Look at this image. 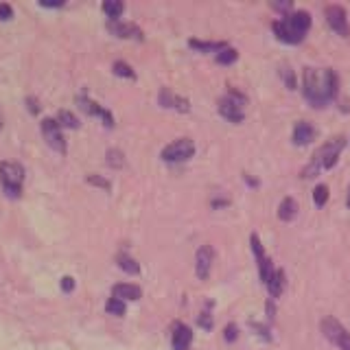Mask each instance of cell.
I'll return each mask as SVG.
<instances>
[{
  "label": "cell",
  "mask_w": 350,
  "mask_h": 350,
  "mask_svg": "<svg viewBox=\"0 0 350 350\" xmlns=\"http://www.w3.org/2000/svg\"><path fill=\"white\" fill-rule=\"evenodd\" d=\"M40 5H42V7H64L62 0H42Z\"/></svg>",
  "instance_id": "cell-36"
},
{
  "label": "cell",
  "mask_w": 350,
  "mask_h": 350,
  "mask_svg": "<svg viewBox=\"0 0 350 350\" xmlns=\"http://www.w3.org/2000/svg\"><path fill=\"white\" fill-rule=\"evenodd\" d=\"M109 33H114L116 38H125V40H142V31L131 25V22H120V20H109L107 22Z\"/></svg>",
  "instance_id": "cell-11"
},
{
  "label": "cell",
  "mask_w": 350,
  "mask_h": 350,
  "mask_svg": "<svg viewBox=\"0 0 350 350\" xmlns=\"http://www.w3.org/2000/svg\"><path fill=\"white\" fill-rule=\"evenodd\" d=\"M317 136V131L311 123H306V120H300V123H295L293 127V142L298 147H304V145H309V142H313Z\"/></svg>",
  "instance_id": "cell-13"
},
{
  "label": "cell",
  "mask_w": 350,
  "mask_h": 350,
  "mask_svg": "<svg viewBox=\"0 0 350 350\" xmlns=\"http://www.w3.org/2000/svg\"><path fill=\"white\" fill-rule=\"evenodd\" d=\"M118 267L120 269H125L127 273H138L140 271V265H138V262L134 260V258H131V256H127V254H118Z\"/></svg>",
  "instance_id": "cell-21"
},
{
  "label": "cell",
  "mask_w": 350,
  "mask_h": 350,
  "mask_svg": "<svg viewBox=\"0 0 350 350\" xmlns=\"http://www.w3.org/2000/svg\"><path fill=\"white\" fill-rule=\"evenodd\" d=\"M228 204H230L228 200H215V202H213L215 208H219V206H228Z\"/></svg>",
  "instance_id": "cell-37"
},
{
  "label": "cell",
  "mask_w": 350,
  "mask_h": 350,
  "mask_svg": "<svg viewBox=\"0 0 350 350\" xmlns=\"http://www.w3.org/2000/svg\"><path fill=\"white\" fill-rule=\"evenodd\" d=\"M42 136L51 149L66 153V140L62 136V125L57 123V118H44L42 120Z\"/></svg>",
  "instance_id": "cell-8"
},
{
  "label": "cell",
  "mask_w": 350,
  "mask_h": 350,
  "mask_svg": "<svg viewBox=\"0 0 350 350\" xmlns=\"http://www.w3.org/2000/svg\"><path fill=\"white\" fill-rule=\"evenodd\" d=\"M62 289H64V291H72V289H75V280H72L70 276L62 278Z\"/></svg>",
  "instance_id": "cell-34"
},
{
  "label": "cell",
  "mask_w": 350,
  "mask_h": 350,
  "mask_svg": "<svg viewBox=\"0 0 350 350\" xmlns=\"http://www.w3.org/2000/svg\"><path fill=\"white\" fill-rule=\"evenodd\" d=\"M324 16L328 27H331L337 36L348 38L350 36V27H348V16H346V9L342 5H328L324 9Z\"/></svg>",
  "instance_id": "cell-9"
},
{
  "label": "cell",
  "mask_w": 350,
  "mask_h": 350,
  "mask_svg": "<svg viewBox=\"0 0 350 350\" xmlns=\"http://www.w3.org/2000/svg\"><path fill=\"white\" fill-rule=\"evenodd\" d=\"M160 105L162 107H173V109H178V112H189L191 105L186 98L178 96V94H173L169 88H162L160 90Z\"/></svg>",
  "instance_id": "cell-15"
},
{
  "label": "cell",
  "mask_w": 350,
  "mask_h": 350,
  "mask_svg": "<svg viewBox=\"0 0 350 350\" xmlns=\"http://www.w3.org/2000/svg\"><path fill=\"white\" fill-rule=\"evenodd\" d=\"M88 180H90L92 184L103 186V189H109V182H107V180H101V178H96V175H90V178H88Z\"/></svg>",
  "instance_id": "cell-35"
},
{
  "label": "cell",
  "mask_w": 350,
  "mask_h": 350,
  "mask_svg": "<svg viewBox=\"0 0 350 350\" xmlns=\"http://www.w3.org/2000/svg\"><path fill=\"white\" fill-rule=\"evenodd\" d=\"M11 16H14V9H11V5L0 3V20H9Z\"/></svg>",
  "instance_id": "cell-31"
},
{
  "label": "cell",
  "mask_w": 350,
  "mask_h": 350,
  "mask_svg": "<svg viewBox=\"0 0 350 350\" xmlns=\"http://www.w3.org/2000/svg\"><path fill=\"white\" fill-rule=\"evenodd\" d=\"M103 11L107 14L109 20H118V16L125 11V5L118 3V0H105V3H103Z\"/></svg>",
  "instance_id": "cell-19"
},
{
  "label": "cell",
  "mask_w": 350,
  "mask_h": 350,
  "mask_svg": "<svg viewBox=\"0 0 350 350\" xmlns=\"http://www.w3.org/2000/svg\"><path fill=\"white\" fill-rule=\"evenodd\" d=\"M171 344H173V350H189L193 344V331L186 324H175Z\"/></svg>",
  "instance_id": "cell-12"
},
{
  "label": "cell",
  "mask_w": 350,
  "mask_h": 350,
  "mask_svg": "<svg viewBox=\"0 0 350 350\" xmlns=\"http://www.w3.org/2000/svg\"><path fill=\"white\" fill-rule=\"evenodd\" d=\"M256 262H258V273H260V280L267 284V280L271 278V273H273V262H271V258H269V256L260 258V260H256Z\"/></svg>",
  "instance_id": "cell-22"
},
{
  "label": "cell",
  "mask_w": 350,
  "mask_h": 350,
  "mask_svg": "<svg viewBox=\"0 0 350 350\" xmlns=\"http://www.w3.org/2000/svg\"><path fill=\"white\" fill-rule=\"evenodd\" d=\"M107 162H109V167H123V153L116 151V149H109Z\"/></svg>",
  "instance_id": "cell-29"
},
{
  "label": "cell",
  "mask_w": 350,
  "mask_h": 350,
  "mask_svg": "<svg viewBox=\"0 0 350 350\" xmlns=\"http://www.w3.org/2000/svg\"><path fill=\"white\" fill-rule=\"evenodd\" d=\"M0 182L9 197H20L22 182H25V169L18 162H0Z\"/></svg>",
  "instance_id": "cell-4"
},
{
  "label": "cell",
  "mask_w": 350,
  "mask_h": 350,
  "mask_svg": "<svg viewBox=\"0 0 350 350\" xmlns=\"http://www.w3.org/2000/svg\"><path fill=\"white\" fill-rule=\"evenodd\" d=\"M105 311L109 313V315H125V311H127V306H125V302L123 300H118V298H109L107 300V304H105Z\"/></svg>",
  "instance_id": "cell-24"
},
{
  "label": "cell",
  "mask_w": 350,
  "mask_h": 350,
  "mask_svg": "<svg viewBox=\"0 0 350 350\" xmlns=\"http://www.w3.org/2000/svg\"><path fill=\"white\" fill-rule=\"evenodd\" d=\"M328 202V186L326 184H317L313 189V204L317 208H322Z\"/></svg>",
  "instance_id": "cell-25"
},
{
  "label": "cell",
  "mask_w": 350,
  "mask_h": 350,
  "mask_svg": "<svg viewBox=\"0 0 350 350\" xmlns=\"http://www.w3.org/2000/svg\"><path fill=\"white\" fill-rule=\"evenodd\" d=\"M142 295L140 287H136V284H129V282H120V284H114L112 287V298H118V300H138Z\"/></svg>",
  "instance_id": "cell-16"
},
{
  "label": "cell",
  "mask_w": 350,
  "mask_h": 350,
  "mask_svg": "<svg viewBox=\"0 0 350 350\" xmlns=\"http://www.w3.org/2000/svg\"><path fill=\"white\" fill-rule=\"evenodd\" d=\"M224 335H226V339H228V342H234V339H237V326L234 324H228L226 326V331H224Z\"/></svg>",
  "instance_id": "cell-32"
},
{
  "label": "cell",
  "mask_w": 350,
  "mask_h": 350,
  "mask_svg": "<svg viewBox=\"0 0 350 350\" xmlns=\"http://www.w3.org/2000/svg\"><path fill=\"white\" fill-rule=\"evenodd\" d=\"M114 72L118 77H127V79H136V72L131 70V66L125 62H114Z\"/></svg>",
  "instance_id": "cell-26"
},
{
  "label": "cell",
  "mask_w": 350,
  "mask_h": 350,
  "mask_svg": "<svg viewBox=\"0 0 350 350\" xmlns=\"http://www.w3.org/2000/svg\"><path fill=\"white\" fill-rule=\"evenodd\" d=\"M280 77H282V81H284V85L289 88V90H295V75H293V70L289 68V66H282Z\"/></svg>",
  "instance_id": "cell-28"
},
{
  "label": "cell",
  "mask_w": 350,
  "mask_h": 350,
  "mask_svg": "<svg viewBox=\"0 0 350 350\" xmlns=\"http://www.w3.org/2000/svg\"><path fill=\"white\" fill-rule=\"evenodd\" d=\"M193 153H195V142L191 138H178V140H173L171 145H167L162 149L160 153V158L164 162H186L189 158H193Z\"/></svg>",
  "instance_id": "cell-7"
},
{
  "label": "cell",
  "mask_w": 350,
  "mask_h": 350,
  "mask_svg": "<svg viewBox=\"0 0 350 350\" xmlns=\"http://www.w3.org/2000/svg\"><path fill=\"white\" fill-rule=\"evenodd\" d=\"M0 129H3V112H0Z\"/></svg>",
  "instance_id": "cell-38"
},
{
  "label": "cell",
  "mask_w": 350,
  "mask_h": 350,
  "mask_svg": "<svg viewBox=\"0 0 350 350\" xmlns=\"http://www.w3.org/2000/svg\"><path fill=\"white\" fill-rule=\"evenodd\" d=\"M311 27V14L309 11H291L289 16H282L271 25L276 38L284 44H300L304 40V33Z\"/></svg>",
  "instance_id": "cell-2"
},
{
  "label": "cell",
  "mask_w": 350,
  "mask_h": 350,
  "mask_svg": "<svg viewBox=\"0 0 350 350\" xmlns=\"http://www.w3.org/2000/svg\"><path fill=\"white\" fill-rule=\"evenodd\" d=\"M213 256L215 252L211 245H202L197 250V256H195V271H197V278L206 280L211 276V267H213Z\"/></svg>",
  "instance_id": "cell-10"
},
{
  "label": "cell",
  "mask_w": 350,
  "mask_h": 350,
  "mask_svg": "<svg viewBox=\"0 0 350 350\" xmlns=\"http://www.w3.org/2000/svg\"><path fill=\"white\" fill-rule=\"evenodd\" d=\"M298 217V202L293 197H284L278 206V219L280 221H293Z\"/></svg>",
  "instance_id": "cell-17"
},
{
  "label": "cell",
  "mask_w": 350,
  "mask_h": 350,
  "mask_svg": "<svg viewBox=\"0 0 350 350\" xmlns=\"http://www.w3.org/2000/svg\"><path fill=\"white\" fill-rule=\"evenodd\" d=\"M346 145V138L344 136H335L331 140H326L324 145L313 153V158L309 162V167L302 171V178H315L320 171H326V169H333L337 160H339V153H342Z\"/></svg>",
  "instance_id": "cell-3"
},
{
  "label": "cell",
  "mask_w": 350,
  "mask_h": 350,
  "mask_svg": "<svg viewBox=\"0 0 350 350\" xmlns=\"http://www.w3.org/2000/svg\"><path fill=\"white\" fill-rule=\"evenodd\" d=\"M337 75L333 68H304L302 92L313 107H324L337 94Z\"/></svg>",
  "instance_id": "cell-1"
},
{
  "label": "cell",
  "mask_w": 350,
  "mask_h": 350,
  "mask_svg": "<svg viewBox=\"0 0 350 350\" xmlns=\"http://www.w3.org/2000/svg\"><path fill=\"white\" fill-rule=\"evenodd\" d=\"M267 289L271 293V298H278L284 289V271L282 269H273L271 278L267 280Z\"/></svg>",
  "instance_id": "cell-18"
},
{
  "label": "cell",
  "mask_w": 350,
  "mask_h": 350,
  "mask_svg": "<svg viewBox=\"0 0 350 350\" xmlns=\"http://www.w3.org/2000/svg\"><path fill=\"white\" fill-rule=\"evenodd\" d=\"M271 7L273 9H276V11H280V14H284V16H289L291 14V3H289V0H287V3H271Z\"/></svg>",
  "instance_id": "cell-30"
},
{
  "label": "cell",
  "mask_w": 350,
  "mask_h": 350,
  "mask_svg": "<svg viewBox=\"0 0 350 350\" xmlns=\"http://www.w3.org/2000/svg\"><path fill=\"white\" fill-rule=\"evenodd\" d=\"M57 123L64 125V127H70V129H77L79 127V120H77L75 114H70L68 109H59V114H57Z\"/></svg>",
  "instance_id": "cell-23"
},
{
  "label": "cell",
  "mask_w": 350,
  "mask_h": 350,
  "mask_svg": "<svg viewBox=\"0 0 350 350\" xmlns=\"http://www.w3.org/2000/svg\"><path fill=\"white\" fill-rule=\"evenodd\" d=\"M346 204H348V208H350V191H348V200H346Z\"/></svg>",
  "instance_id": "cell-39"
},
{
  "label": "cell",
  "mask_w": 350,
  "mask_h": 350,
  "mask_svg": "<svg viewBox=\"0 0 350 350\" xmlns=\"http://www.w3.org/2000/svg\"><path fill=\"white\" fill-rule=\"evenodd\" d=\"M320 328H322V335L333 346H337L339 350H350V333L335 320V317L326 315L322 320V324H320Z\"/></svg>",
  "instance_id": "cell-6"
},
{
  "label": "cell",
  "mask_w": 350,
  "mask_h": 350,
  "mask_svg": "<svg viewBox=\"0 0 350 350\" xmlns=\"http://www.w3.org/2000/svg\"><path fill=\"white\" fill-rule=\"evenodd\" d=\"M243 105H245V96L237 90H230V94L219 101V114L228 118L230 123H243L245 118Z\"/></svg>",
  "instance_id": "cell-5"
},
{
  "label": "cell",
  "mask_w": 350,
  "mask_h": 350,
  "mask_svg": "<svg viewBox=\"0 0 350 350\" xmlns=\"http://www.w3.org/2000/svg\"><path fill=\"white\" fill-rule=\"evenodd\" d=\"M191 46L197 51H215L221 53L226 49V42H200V40H191Z\"/></svg>",
  "instance_id": "cell-20"
},
{
  "label": "cell",
  "mask_w": 350,
  "mask_h": 350,
  "mask_svg": "<svg viewBox=\"0 0 350 350\" xmlns=\"http://www.w3.org/2000/svg\"><path fill=\"white\" fill-rule=\"evenodd\" d=\"M200 326H204L206 331H211L213 328V320H211V313H202V317H200Z\"/></svg>",
  "instance_id": "cell-33"
},
{
  "label": "cell",
  "mask_w": 350,
  "mask_h": 350,
  "mask_svg": "<svg viewBox=\"0 0 350 350\" xmlns=\"http://www.w3.org/2000/svg\"><path fill=\"white\" fill-rule=\"evenodd\" d=\"M237 57H239V53L234 49H228V46L221 53H217V62L219 64H232V62H237Z\"/></svg>",
  "instance_id": "cell-27"
},
{
  "label": "cell",
  "mask_w": 350,
  "mask_h": 350,
  "mask_svg": "<svg viewBox=\"0 0 350 350\" xmlns=\"http://www.w3.org/2000/svg\"><path fill=\"white\" fill-rule=\"evenodd\" d=\"M77 103H79V107L83 109V112L92 114V116H101V118L105 120V125H107V127H114V118H112V114H109L107 109H103L101 105H96L94 101H90L88 96H79V98H77Z\"/></svg>",
  "instance_id": "cell-14"
}]
</instances>
